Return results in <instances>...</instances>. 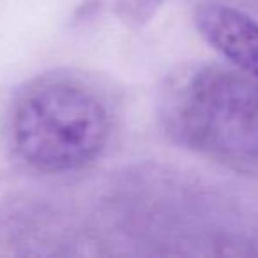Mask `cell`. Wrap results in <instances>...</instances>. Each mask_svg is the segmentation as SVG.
<instances>
[{"mask_svg": "<svg viewBox=\"0 0 258 258\" xmlns=\"http://www.w3.org/2000/svg\"><path fill=\"white\" fill-rule=\"evenodd\" d=\"M159 118L175 144L230 168H258V80L235 66L177 71L161 90Z\"/></svg>", "mask_w": 258, "mask_h": 258, "instance_id": "cell-1", "label": "cell"}, {"mask_svg": "<svg viewBox=\"0 0 258 258\" xmlns=\"http://www.w3.org/2000/svg\"><path fill=\"white\" fill-rule=\"evenodd\" d=\"M8 131L15 154L39 173H69L94 163L111 135V110L94 83L50 73L13 101Z\"/></svg>", "mask_w": 258, "mask_h": 258, "instance_id": "cell-2", "label": "cell"}, {"mask_svg": "<svg viewBox=\"0 0 258 258\" xmlns=\"http://www.w3.org/2000/svg\"><path fill=\"white\" fill-rule=\"evenodd\" d=\"M195 25L230 64L258 80L256 20L226 4L204 2L195 9Z\"/></svg>", "mask_w": 258, "mask_h": 258, "instance_id": "cell-3", "label": "cell"}]
</instances>
